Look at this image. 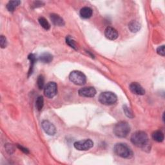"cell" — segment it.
<instances>
[{
    "label": "cell",
    "instance_id": "6da1fadb",
    "mask_svg": "<svg viewBox=\"0 0 165 165\" xmlns=\"http://www.w3.org/2000/svg\"><path fill=\"white\" fill-rule=\"evenodd\" d=\"M131 142L139 148H145L148 144V137L143 131H137L131 136Z\"/></svg>",
    "mask_w": 165,
    "mask_h": 165
},
{
    "label": "cell",
    "instance_id": "7a4b0ae2",
    "mask_svg": "<svg viewBox=\"0 0 165 165\" xmlns=\"http://www.w3.org/2000/svg\"><path fill=\"white\" fill-rule=\"evenodd\" d=\"M130 132V127L126 121L117 123L114 128V133L116 136L119 138H126Z\"/></svg>",
    "mask_w": 165,
    "mask_h": 165
},
{
    "label": "cell",
    "instance_id": "3957f363",
    "mask_svg": "<svg viewBox=\"0 0 165 165\" xmlns=\"http://www.w3.org/2000/svg\"><path fill=\"white\" fill-rule=\"evenodd\" d=\"M114 150L117 156H118L122 158L130 159L133 156V152L132 150L126 144H116L114 148Z\"/></svg>",
    "mask_w": 165,
    "mask_h": 165
},
{
    "label": "cell",
    "instance_id": "277c9868",
    "mask_svg": "<svg viewBox=\"0 0 165 165\" xmlns=\"http://www.w3.org/2000/svg\"><path fill=\"white\" fill-rule=\"evenodd\" d=\"M117 100L116 94L111 92H105L101 93L99 96V101L105 105H112L114 104Z\"/></svg>",
    "mask_w": 165,
    "mask_h": 165
},
{
    "label": "cell",
    "instance_id": "5b68a950",
    "mask_svg": "<svg viewBox=\"0 0 165 165\" xmlns=\"http://www.w3.org/2000/svg\"><path fill=\"white\" fill-rule=\"evenodd\" d=\"M69 79L74 84L77 85H83L86 83V78L85 75L78 70L71 72L69 75Z\"/></svg>",
    "mask_w": 165,
    "mask_h": 165
},
{
    "label": "cell",
    "instance_id": "8992f818",
    "mask_svg": "<svg viewBox=\"0 0 165 165\" xmlns=\"http://www.w3.org/2000/svg\"><path fill=\"white\" fill-rule=\"evenodd\" d=\"M57 92V86L55 82H49L44 88L45 96L49 99L54 97Z\"/></svg>",
    "mask_w": 165,
    "mask_h": 165
},
{
    "label": "cell",
    "instance_id": "52a82bcc",
    "mask_svg": "<svg viewBox=\"0 0 165 165\" xmlns=\"http://www.w3.org/2000/svg\"><path fill=\"white\" fill-rule=\"evenodd\" d=\"M75 148L79 151H86L92 148L94 146V142L91 139H85L77 141L74 145Z\"/></svg>",
    "mask_w": 165,
    "mask_h": 165
},
{
    "label": "cell",
    "instance_id": "ba28073f",
    "mask_svg": "<svg viewBox=\"0 0 165 165\" xmlns=\"http://www.w3.org/2000/svg\"><path fill=\"white\" fill-rule=\"evenodd\" d=\"M79 95L82 97H93L96 94V90L95 88L92 86H87L82 88L79 89Z\"/></svg>",
    "mask_w": 165,
    "mask_h": 165
},
{
    "label": "cell",
    "instance_id": "9c48e42d",
    "mask_svg": "<svg viewBox=\"0 0 165 165\" xmlns=\"http://www.w3.org/2000/svg\"><path fill=\"white\" fill-rule=\"evenodd\" d=\"M42 128L43 129V130L45 132L49 135H54L56 133V128L54 127V125H53L52 123H51L50 121L45 120L42 122Z\"/></svg>",
    "mask_w": 165,
    "mask_h": 165
},
{
    "label": "cell",
    "instance_id": "30bf717a",
    "mask_svg": "<svg viewBox=\"0 0 165 165\" xmlns=\"http://www.w3.org/2000/svg\"><path fill=\"white\" fill-rule=\"evenodd\" d=\"M130 89L134 94L139 96H143L145 94V90L140 84L136 82H133L130 85Z\"/></svg>",
    "mask_w": 165,
    "mask_h": 165
},
{
    "label": "cell",
    "instance_id": "8fae6325",
    "mask_svg": "<svg viewBox=\"0 0 165 165\" xmlns=\"http://www.w3.org/2000/svg\"><path fill=\"white\" fill-rule=\"evenodd\" d=\"M106 38L110 40H115L118 38V32L115 28L111 27H108L105 31Z\"/></svg>",
    "mask_w": 165,
    "mask_h": 165
},
{
    "label": "cell",
    "instance_id": "7c38bea8",
    "mask_svg": "<svg viewBox=\"0 0 165 165\" xmlns=\"http://www.w3.org/2000/svg\"><path fill=\"white\" fill-rule=\"evenodd\" d=\"M50 20L53 24L56 26H63L64 25V21L61 17L56 14H50Z\"/></svg>",
    "mask_w": 165,
    "mask_h": 165
},
{
    "label": "cell",
    "instance_id": "4fadbf2b",
    "mask_svg": "<svg viewBox=\"0 0 165 165\" xmlns=\"http://www.w3.org/2000/svg\"><path fill=\"white\" fill-rule=\"evenodd\" d=\"M93 14V10L91 8L85 7L82 8L80 10V16L84 19H88L92 17Z\"/></svg>",
    "mask_w": 165,
    "mask_h": 165
},
{
    "label": "cell",
    "instance_id": "5bb4252c",
    "mask_svg": "<svg viewBox=\"0 0 165 165\" xmlns=\"http://www.w3.org/2000/svg\"><path fill=\"white\" fill-rule=\"evenodd\" d=\"M53 60V56L50 53L45 52L39 57V60L44 63H49Z\"/></svg>",
    "mask_w": 165,
    "mask_h": 165
},
{
    "label": "cell",
    "instance_id": "9a60e30c",
    "mask_svg": "<svg viewBox=\"0 0 165 165\" xmlns=\"http://www.w3.org/2000/svg\"><path fill=\"white\" fill-rule=\"evenodd\" d=\"M128 28L131 32H137L140 30L141 25L138 21L133 20L128 24Z\"/></svg>",
    "mask_w": 165,
    "mask_h": 165
},
{
    "label": "cell",
    "instance_id": "2e32d148",
    "mask_svg": "<svg viewBox=\"0 0 165 165\" xmlns=\"http://www.w3.org/2000/svg\"><path fill=\"white\" fill-rule=\"evenodd\" d=\"M152 138L154 140H155L157 142H162L164 140V134L160 130L155 131L152 134Z\"/></svg>",
    "mask_w": 165,
    "mask_h": 165
},
{
    "label": "cell",
    "instance_id": "e0dca14e",
    "mask_svg": "<svg viewBox=\"0 0 165 165\" xmlns=\"http://www.w3.org/2000/svg\"><path fill=\"white\" fill-rule=\"evenodd\" d=\"M21 3L20 1H10L7 5V9L9 12H14L16 8Z\"/></svg>",
    "mask_w": 165,
    "mask_h": 165
},
{
    "label": "cell",
    "instance_id": "ac0fdd59",
    "mask_svg": "<svg viewBox=\"0 0 165 165\" xmlns=\"http://www.w3.org/2000/svg\"><path fill=\"white\" fill-rule=\"evenodd\" d=\"M39 23L40 25L44 29H45V30H49L50 28V23L48 22V21H47L45 17H40L39 20Z\"/></svg>",
    "mask_w": 165,
    "mask_h": 165
},
{
    "label": "cell",
    "instance_id": "d6986e66",
    "mask_svg": "<svg viewBox=\"0 0 165 165\" xmlns=\"http://www.w3.org/2000/svg\"><path fill=\"white\" fill-rule=\"evenodd\" d=\"M28 59L31 61V66H30V69H29V72H28V76L31 75L33 72V68H34V64L35 62L36 61V57L33 54H31L28 56Z\"/></svg>",
    "mask_w": 165,
    "mask_h": 165
},
{
    "label": "cell",
    "instance_id": "ffe728a7",
    "mask_svg": "<svg viewBox=\"0 0 165 165\" xmlns=\"http://www.w3.org/2000/svg\"><path fill=\"white\" fill-rule=\"evenodd\" d=\"M43 105H44L43 97L42 96H39L37 98L36 102V108L38 109V110L40 111V110H42V108L43 107Z\"/></svg>",
    "mask_w": 165,
    "mask_h": 165
},
{
    "label": "cell",
    "instance_id": "44dd1931",
    "mask_svg": "<svg viewBox=\"0 0 165 165\" xmlns=\"http://www.w3.org/2000/svg\"><path fill=\"white\" fill-rule=\"evenodd\" d=\"M37 84H38V86L39 88V89L41 90L43 89L45 85V79L43 78V76L42 75H40L37 80Z\"/></svg>",
    "mask_w": 165,
    "mask_h": 165
},
{
    "label": "cell",
    "instance_id": "7402d4cb",
    "mask_svg": "<svg viewBox=\"0 0 165 165\" xmlns=\"http://www.w3.org/2000/svg\"><path fill=\"white\" fill-rule=\"evenodd\" d=\"M66 42L70 47H72V48H73L75 50H78V48H77V46H76L74 40L70 36H67L66 38Z\"/></svg>",
    "mask_w": 165,
    "mask_h": 165
},
{
    "label": "cell",
    "instance_id": "603a6c76",
    "mask_svg": "<svg viewBox=\"0 0 165 165\" xmlns=\"http://www.w3.org/2000/svg\"><path fill=\"white\" fill-rule=\"evenodd\" d=\"M123 110L125 112V113L127 117H130V118H132V117H134L132 110L130 109V108L128 107L127 105L123 106Z\"/></svg>",
    "mask_w": 165,
    "mask_h": 165
},
{
    "label": "cell",
    "instance_id": "cb8c5ba5",
    "mask_svg": "<svg viewBox=\"0 0 165 165\" xmlns=\"http://www.w3.org/2000/svg\"><path fill=\"white\" fill-rule=\"evenodd\" d=\"M7 39L2 35V36H1V38H0V45H1V47L2 49H4L7 46Z\"/></svg>",
    "mask_w": 165,
    "mask_h": 165
},
{
    "label": "cell",
    "instance_id": "d4e9b609",
    "mask_svg": "<svg viewBox=\"0 0 165 165\" xmlns=\"http://www.w3.org/2000/svg\"><path fill=\"white\" fill-rule=\"evenodd\" d=\"M157 52L159 55L164 56L165 52H164V46L162 45L161 46H159L157 49Z\"/></svg>",
    "mask_w": 165,
    "mask_h": 165
},
{
    "label": "cell",
    "instance_id": "484cf974",
    "mask_svg": "<svg viewBox=\"0 0 165 165\" xmlns=\"http://www.w3.org/2000/svg\"><path fill=\"white\" fill-rule=\"evenodd\" d=\"M17 147H18L19 149H20V150L23 151L24 153H25V154H28L29 153V151L27 148H24V147L22 146H20V145H17Z\"/></svg>",
    "mask_w": 165,
    "mask_h": 165
},
{
    "label": "cell",
    "instance_id": "4316f807",
    "mask_svg": "<svg viewBox=\"0 0 165 165\" xmlns=\"http://www.w3.org/2000/svg\"><path fill=\"white\" fill-rule=\"evenodd\" d=\"M34 7H41V6H43L41 5H42V2H36L34 3Z\"/></svg>",
    "mask_w": 165,
    "mask_h": 165
}]
</instances>
